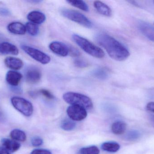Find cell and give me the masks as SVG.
Listing matches in <instances>:
<instances>
[{"instance_id":"cell-19","label":"cell","mask_w":154,"mask_h":154,"mask_svg":"<svg viewBox=\"0 0 154 154\" xmlns=\"http://www.w3.org/2000/svg\"><path fill=\"white\" fill-rule=\"evenodd\" d=\"M101 149L109 152L115 153L120 149V145L118 143L114 142H108L101 145Z\"/></svg>"},{"instance_id":"cell-10","label":"cell","mask_w":154,"mask_h":154,"mask_svg":"<svg viewBox=\"0 0 154 154\" xmlns=\"http://www.w3.org/2000/svg\"><path fill=\"white\" fill-rule=\"evenodd\" d=\"M23 76L20 72L14 71H9L5 76L6 82L11 86H17L20 82Z\"/></svg>"},{"instance_id":"cell-20","label":"cell","mask_w":154,"mask_h":154,"mask_svg":"<svg viewBox=\"0 0 154 154\" xmlns=\"http://www.w3.org/2000/svg\"><path fill=\"white\" fill-rule=\"evenodd\" d=\"M10 137L14 141L23 142L26 141V135L23 131L19 129L13 130L10 133Z\"/></svg>"},{"instance_id":"cell-14","label":"cell","mask_w":154,"mask_h":154,"mask_svg":"<svg viewBox=\"0 0 154 154\" xmlns=\"http://www.w3.org/2000/svg\"><path fill=\"white\" fill-rule=\"evenodd\" d=\"M0 53L3 54L17 55L19 54V51L15 45L10 42H5L0 43Z\"/></svg>"},{"instance_id":"cell-37","label":"cell","mask_w":154,"mask_h":154,"mask_svg":"<svg viewBox=\"0 0 154 154\" xmlns=\"http://www.w3.org/2000/svg\"></svg>"},{"instance_id":"cell-1","label":"cell","mask_w":154,"mask_h":154,"mask_svg":"<svg viewBox=\"0 0 154 154\" xmlns=\"http://www.w3.org/2000/svg\"><path fill=\"white\" fill-rule=\"evenodd\" d=\"M96 39L106 50L109 56L115 60L124 61L130 56V52L125 46L108 34L99 33L96 36Z\"/></svg>"},{"instance_id":"cell-24","label":"cell","mask_w":154,"mask_h":154,"mask_svg":"<svg viewBox=\"0 0 154 154\" xmlns=\"http://www.w3.org/2000/svg\"><path fill=\"white\" fill-rule=\"evenodd\" d=\"M26 31L28 32V33L32 36H37L39 32V27L33 23L28 22L25 25Z\"/></svg>"},{"instance_id":"cell-29","label":"cell","mask_w":154,"mask_h":154,"mask_svg":"<svg viewBox=\"0 0 154 154\" xmlns=\"http://www.w3.org/2000/svg\"><path fill=\"white\" fill-rule=\"evenodd\" d=\"M39 93L48 99H53L54 98L53 95L49 90H41L39 91Z\"/></svg>"},{"instance_id":"cell-11","label":"cell","mask_w":154,"mask_h":154,"mask_svg":"<svg viewBox=\"0 0 154 154\" xmlns=\"http://www.w3.org/2000/svg\"><path fill=\"white\" fill-rule=\"evenodd\" d=\"M138 28L145 37L154 42V28L152 26L147 23L141 22L138 24Z\"/></svg>"},{"instance_id":"cell-28","label":"cell","mask_w":154,"mask_h":154,"mask_svg":"<svg viewBox=\"0 0 154 154\" xmlns=\"http://www.w3.org/2000/svg\"><path fill=\"white\" fill-rule=\"evenodd\" d=\"M31 143L32 146L34 147H38L42 145L43 141L41 137H34L32 138Z\"/></svg>"},{"instance_id":"cell-17","label":"cell","mask_w":154,"mask_h":154,"mask_svg":"<svg viewBox=\"0 0 154 154\" xmlns=\"http://www.w3.org/2000/svg\"><path fill=\"white\" fill-rule=\"evenodd\" d=\"M1 142L3 147L11 152H14L18 151L21 146L20 143L13 139L3 138Z\"/></svg>"},{"instance_id":"cell-25","label":"cell","mask_w":154,"mask_h":154,"mask_svg":"<svg viewBox=\"0 0 154 154\" xmlns=\"http://www.w3.org/2000/svg\"><path fill=\"white\" fill-rule=\"evenodd\" d=\"M79 154H99L100 150L95 146L83 147L79 150Z\"/></svg>"},{"instance_id":"cell-18","label":"cell","mask_w":154,"mask_h":154,"mask_svg":"<svg viewBox=\"0 0 154 154\" xmlns=\"http://www.w3.org/2000/svg\"><path fill=\"white\" fill-rule=\"evenodd\" d=\"M127 125L122 121L114 122L111 126V131L113 134L117 135L123 134L126 130Z\"/></svg>"},{"instance_id":"cell-4","label":"cell","mask_w":154,"mask_h":154,"mask_svg":"<svg viewBox=\"0 0 154 154\" xmlns=\"http://www.w3.org/2000/svg\"><path fill=\"white\" fill-rule=\"evenodd\" d=\"M64 17L87 28H92L93 24L83 14L75 10L64 9L61 11Z\"/></svg>"},{"instance_id":"cell-23","label":"cell","mask_w":154,"mask_h":154,"mask_svg":"<svg viewBox=\"0 0 154 154\" xmlns=\"http://www.w3.org/2000/svg\"><path fill=\"white\" fill-rule=\"evenodd\" d=\"M66 2L72 6L76 7L80 10H82L84 11H88V6L84 1H78V0H73V1L69 0V1H67Z\"/></svg>"},{"instance_id":"cell-22","label":"cell","mask_w":154,"mask_h":154,"mask_svg":"<svg viewBox=\"0 0 154 154\" xmlns=\"http://www.w3.org/2000/svg\"><path fill=\"white\" fill-rule=\"evenodd\" d=\"M92 75L99 79L106 80L109 77V71L106 68H99L92 72Z\"/></svg>"},{"instance_id":"cell-8","label":"cell","mask_w":154,"mask_h":154,"mask_svg":"<svg viewBox=\"0 0 154 154\" xmlns=\"http://www.w3.org/2000/svg\"><path fill=\"white\" fill-rule=\"evenodd\" d=\"M25 79L28 83L35 84L38 83L42 78L40 70L34 66L29 67L25 72Z\"/></svg>"},{"instance_id":"cell-34","label":"cell","mask_w":154,"mask_h":154,"mask_svg":"<svg viewBox=\"0 0 154 154\" xmlns=\"http://www.w3.org/2000/svg\"><path fill=\"white\" fill-rule=\"evenodd\" d=\"M0 154H10L9 152L7 151L3 146H0Z\"/></svg>"},{"instance_id":"cell-35","label":"cell","mask_w":154,"mask_h":154,"mask_svg":"<svg viewBox=\"0 0 154 154\" xmlns=\"http://www.w3.org/2000/svg\"><path fill=\"white\" fill-rule=\"evenodd\" d=\"M150 121L151 124L152 126L153 127H154V115L150 117Z\"/></svg>"},{"instance_id":"cell-5","label":"cell","mask_w":154,"mask_h":154,"mask_svg":"<svg viewBox=\"0 0 154 154\" xmlns=\"http://www.w3.org/2000/svg\"><path fill=\"white\" fill-rule=\"evenodd\" d=\"M11 102L14 107L23 115L30 117L32 115L33 106L32 103L27 99L20 97H13L11 99Z\"/></svg>"},{"instance_id":"cell-33","label":"cell","mask_w":154,"mask_h":154,"mask_svg":"<svg viewBox=\"0 0 154 154\" xmlns=\"http://www.w3.org/2000/svg\"><path fill=\"white\" fill-rule=\"evenodd\" d=\"M146 108L148 111L154 113V102H149L146 106Z\"/></svg>"},{"instance_id":"cell-26","label":"cell","mask_w":154,"mask_h":154,"mask_svg":"<svg viewBox=\"0 0 154 154\" xmlns=\"http://www.w3.org/2000/svg\"><path fill=\"white\" fill-rule=\"evenodd\" d=\"M140 136L139 132L136 131H132L128 133L126 136V138L129 141H134L138 139Z\"/></svg>"},{"instance_id":"cell-2","label":"cell","mask_w":154,"mask_h":154,"mask_svg":"<svg viewBox=\"0 0 154 154\" xmlns=\"http://www.w3.org/2000/svg\"><path fill=\"white\" fill-rule=\"evenodd\" d=\"M73 40L84 52L89 55L97 58H102L105 56L104 52L88 40L76 34H73Z\"/></svg>"},{"instance_id":"cell-16","label":"cell","mask_w":154,"mask_h":154,"mask_svg":"<svg viewBox=\"0 0 154 154\" xmlns=\"http://www.w3.org/2000/svg\"><path fill=\"white\" fill-rule=\"evenodd\" d=\"M94 6L100 14L107 17H110L112 15V10L108 5L103 2L95 1L94 2Z\"/></svg>"},{"instance_id":"cell-31","label":"cell","mask_w":154,"mask_h":154,"mask_svg":"<svg viewBox=\"0 0 154 154\" xmlns=\"http://www.w3.org/2000/svg\"><path fill=\"white\" fill-rule=\"evenodd\" d=\"M70 55L72 57L78 58L79 56H80V53L79 51L77 49L73 47H69V53Z\"/></svg>"},{"instance_id":"cell-9","label":"cell","mask_w":154,"mask_h":154,"mask_svg":"<svg viewBox=\"0 0 154 154\" xmlns=\"http://www.w3.org/2000/svg\"><path fill=\"white\" fill-rule=\"evenodd\" d=\"M49 47L53 53L61 57H66L69 53V47L60 42H53Z\"/></svg>"},{"instance_id":"cell-7","label":"cell","mask_w":154,"mask_h":154,"mask_svg":"<svg viewBox=\"0 0 154 154\" xmlns=\"http://www.w3.org/2000/svg\"><path fill=\"white\" fill-rule=\"evenodd\" d=\"M68 115L73 121H80L87 117L88 113L84 108L78 105H71L66 110Z\"/></svg>"},{"instance_id":"cell-15","label":"cell","mask_w":154,"mask_h":154,"mask_svg":"<svg viewBox=\"0 0 154 154\" xmlns=\"http://www.w3.org/2000/svg\"><path fill=\"white\" fill-rule=\"evenodd\" d=\"M27 19L30 22L35 24H41L45 21L46 15L39 11H34L30 12L27 15Z\"/></svg>"},{"instance_id":"cell-3","label":"cell","mask_w":154,"mask_h":154,"mask_svg":"<svg viewBox=\"0 0 154 154\" xmlns=\"http://www.w3.org/2000/svg\"><path fill=\"white\" fill-rule=\"evenodd\" d=\"M63 98L65 102L71 105L79 106L86 109H91L93 108V103L91 99L83 94L67 92L63 95Z\"/></svg>"},{"instance_id":"cell-13","label":"cell","mask_w":154,"mask_h":154,"mask_svg":"<svg viewBox=\"0 0 154 154\" xmlns=\"http://www.w3.org/2000/svg\"><path fill=\"white\" fill-rule=\"evenodd\" d=\"M8 31L11 33L17 35H24L26 32L25 25L19 22H14L7 26Z\"/></svg>"},{"instance_id":"cell-32","label":"cell","mask_w":154,"mask_h":154,"mask_svg":"<svg viewBox=\"0 0 154 154\" xmlns=\"http://www.w3.org/2000/svg\"><path fill=\"white\" fill-rule=\"evenodd\" d=\"M11 13L8 9L3 7H0V15L2 16H8L11 15Z\"/></svg>"},{"instance_id":"cell-12","label":"cell","mask_w":154,"mask_h":154,"mask_svg":"<svg viewBox=\"0 0 154 154\" xmlns=\"http://www.w3.org/2000/svg\"><path fill=\"white\" fill-rule=\"evenodd\" d=\"M4 63L7 68L14 70H19L23 66V61L22 60L14 57H7L5 59Z\"/></svg>"},{"instance_id":"cell-27","label":"cell","mask_w":154,"mask_h":154,"mask_svg":"<svg viewBox=\"0 0 154 154\" xmlns=\"http://www.w3.org/2000/svg\"><path fill=\"white\" fill-rule=\"evenodd\" d=\"M74 64L76 67L79 68H85L88 66V63L87 61L79 58L75 59Z\"/></svg>"},{"instance_id":"cell-36","label":"cell","mask_w":154,"mask_h":154,"mask_svg":"<svg viewBox=\"0 0 154 154\" xmlns=\"http://www.w3.org/2000/svg\"><path fill=\"white\" fill-rule=\"evenodd\" d=\"M29 2H30L34 3H40L42 2V1H39V0H32V1H29Z\"/></svg>"},{"instance_id":"cell-6","label":"cell","mask_w":154,"mask_h":154,"mask_svg":"<svg viewBox=\"0 0 154 154\" xmlns=\"http://www.w3.org/2000/svg\"><path fill=\"white\" fill-rule=\"evenodd\" d=\"M21 48L30 57L42 64L45 65L50 62V56L39 50L26 45H22Z\"/></svg>"},{"instance_id":"cell-30","label":"cell","mask_w":154,"mask_h":154,"mask_svg":"<svg viewBox=\"0 0 154 154\" xmlns=\"http://www.w3.org/2000/svg\"><path fill=\"white\" fill-rule=\"evenodd\" d=\"M30 154H52L50 151L46 149H37L33 150Z\"/></svg>"},{"instance_id":"cell-21","label":"cell","mask_w":154,"mask_h":154,"mask_svg":"<svg viewBox=\"0 0 154 154\" xmlns=\"http://www.w3.org/2000/svg\"><path fill=\"white\" fill-rule=\"evenodd\" d=\"M76 126V123L73 120H70L68 118L64 119L60 124L61 128L66 131H72L75 129Z\"/></svg>"}]
</instances>
